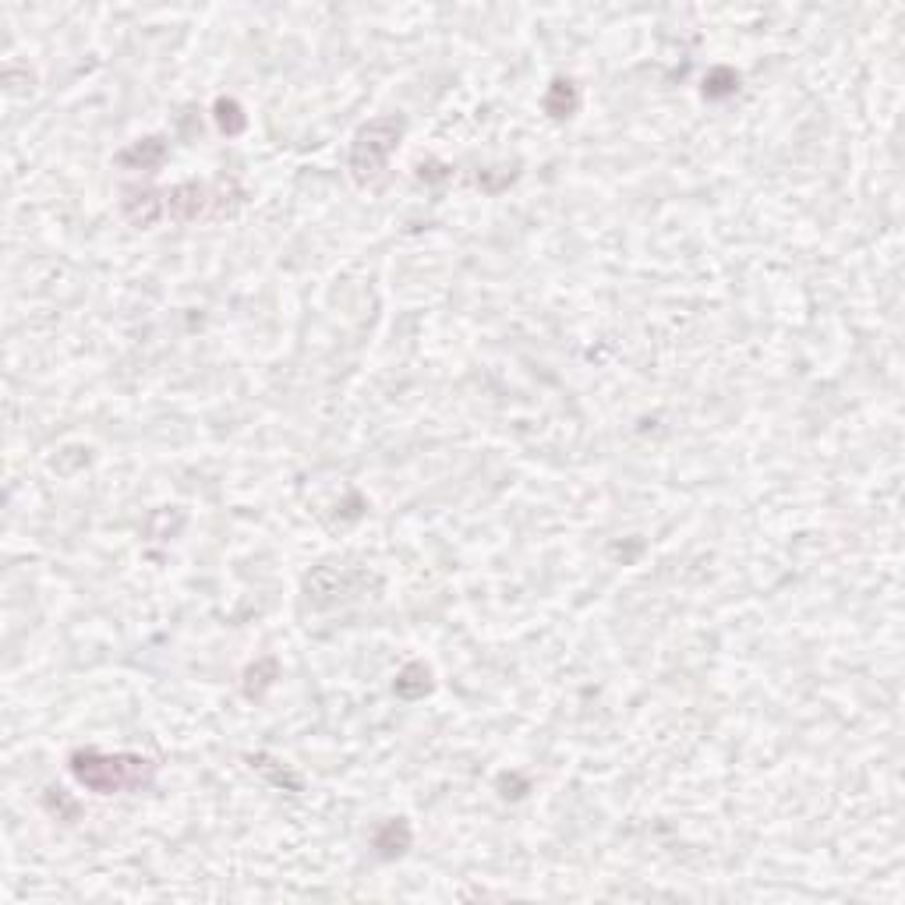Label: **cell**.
Returning a JSON list of instances; mask_svg holds the SVG:
<instances>
[{
	"label": "cell",
	"mask_w": 905,
	"mask_h": 905,
	"mask_svg": "<svg viewBox=\"0 0 905 905\" xmlns=\"http://www.w3.org/2000/svg\"><path fill=\"white\" fill-rule=\"evenodd\" d=\"M276 672H280L276 658H262V662H255L248 672H244V693H248V697H262V693L273 686Z\"/></svg>",
	"instance_id": "9c48e42d"
},
{
	"label": "cell",
	"mask_w": 905,
	"mask_h": 905,
	"mask_svg": "<svg viewBox=\"0 0 905 905\" xmlns=\"http://www.w3.org/2000/svg\"><path fill=\"white\" fill-rule=\"evenodd\" d=\"M580 107V92L577 85L570 82V78H556V82L548 85V96H545V110L556 121H563V117H573Z\"/></svg>",
	"instance_id": "52a82bcc"
},
{
	"label": "cell",
	"mask_w": 905,
	"mask_h": 905,
	"mask_svg": "<svg viewBox=\"0 0 905 905\" xmlns=\"http://www.w3.org/2000/svg\"><path fill=\"white\" fill-rule=\"evenodd\" d=\"M428 690H432V672H428V665L411 662L400 676H396V693H400V697L414 700V697H425Z\"/></svg>",
	"instance_id": "ba28073f"
},
{
	"label": "cell",
	"mask_w": 905,
	"mask_h": 905,
	"mask_svg": "<svg viewBox=\"0 0 905 905\" xmlns=\"http://www.w3.org/2000/svg\"><path fill=\"white\" fill-rule=\"evenodd\" d=\"M216 124H220V131H227V135H241L248 117H244V110L237 107L234 99H216Z\"/></svg>",
	"instance_id": "30bf717a"
},
{
	"label": "cell",
	"mask_w": 905,
	"mask_h": 905,
	"mask_svg": "<svg viewBox=\"0 0 905 905\" xmlns=\"http://www.w3.org/2000/svg\"><path fill=\"white\" fill-rule=\"evenodd\" d=\"M163 160H167L163 138H142V142L128 145L124 153H117V167L124 170H156Z\"/></svg>",
	"instance_id": "8992f818"
},
{
	"label": "cell",
	"mask_w": 905,
	"mask_h": 905,
	"mask_svg": "<svg viewBox=\"0 0 905 905\" xmlns=\"http://www.w3.org/2000/svg\"><path fill=\"white\" fill-rule=\"evenodd\" d=\"M241 188L234 181H220L216 188H206V184L188 181L177 184L163 195V206H167V216L174 223H195V220H220V216H230L234 206H241Z\"/></svg>",
	"instance_id": "7a4b0ae2"
},
{
	"label": "cell",
	"mask_w": 905,
	"mask_h": 905,
	"mask_svg": "<svg viewBox=\"0 0 905 905\" xmlns=\"http://www.w3.org/2000/svg\"><path fill=\"white\" fill-rule=\"evenodd\" d=\"M121 213L128 216L135 227H153L167 216V206H163V195L149 188H124L121 191Z\"/></svg>",
	"instance_id": "277c9868"
},
{
	"label": "cell",
	"mask_w": 905,
	"mask_h": 905,
	"mask_svg": "<svg viewBox=\"0 0 905 905\" xmlns=\"http://www.w3.org/2000/svg\"><path fill=\"white\" fill-rule=\"evenodd\" d=\"M411 842H414V831H411V824H407L404 817H393V821L379 824V831H375V838H372L375 852H379L382 860H396V856H404V852L411 849Z\"/></svg>",
	"instance_id": "5b68a950"
},
{
	"label": "cell",
	"mask_w": 905,
	"mask_h": 905,
	"mask_svg": "<svg viewBox=\"0 0 905 905\" xmlns=\"http://www.w3.org/2000/svg\"><path fill=\"white\" fill-rule=\"evenodd\" d=\"M404 138V121L400 117H375L354 135L350 145V174L361 184H375L389 167V156Z\"/></svg>",
	"instance_id": "3957f363"
},
{
	"label": "cell",
	"mask_w": 905,
	"mask_h": 905,
	"mask_svg": "<svg viewBox=\"0 0 905 905\" xmlns=\"http://www.w3.org/2000/svg\"><path fill=\"white\" fill-rule=\"evenodd\" d=\"M71 778L82 789L96 792V796H114V792H138L145 785H153L156 764L142 753H107L96 746H85L68 757Z\"/></svg>",
	"instance_id": "6da1fadb"
}]
</instances>
